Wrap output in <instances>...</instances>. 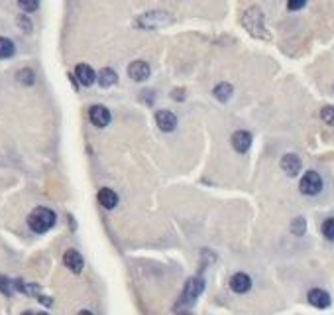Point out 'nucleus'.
<instances>
[{
	"mask_svg": "<svg viewBox=\"0 0 334 315\" xmlns=\"http://www.w3.org/2000/svg\"><path fill=\"white\" fill-rule=\"evenodd\" d=\"M55 221H57L55 213H53L51 209H47V207H36V209L30 213V217H28L30 228H32L34 232H38V234L47 232L51 226L55 225Z\"/></svg>",
	"mask_w": 334,
	"mask_h": 315,
	"instance_id": "obj_1",
	"label": "nucleus"
},
{
	"mask_svg": "<svg viewBox=\"0 0 334 315\" xmlns=\"http://www.w3.org/2000/svg\"><path fill=\"white\" fill-rule=\"evenodd\" d=\"M242 24L246 26V30L256 36V38H267L266 26H264V18H262V12L258 8H250L242 16Z\"/></svg>",
	"mask_w": 334,
	"mask_h": 315,
	"instance_id": "obj_2",
	"label": "nucleus"
},
{
	"mask_svg": "<svg viewBox=\"0 0 334 315\" xmlns=\"http://www.w3.org/2000/svg\"><path fill=\"white\" fill-rule=\"evenodd\" d=\"M202 290H204V280L202 278H191V280H187L185 290H183L181 299H179V305H191V303H195V299L202 293Z\"/></svg>",
	"mask_w": 334,
	"mask_h": 315,
	"instance_id": "obj_3",
	"label": "nucleus"
},
{
	"mask_svg": "<svg viewBox=\"0 0 334 315\" xmlns=\"http://www.w3.org/2000/svg\"><path fill=\"white\" fill-rule=\"evenodd\" d=\"M299 187H301V193H305V195H316L322 189V178L318 176V172H312L311 170V172H307L301 178Z\"/></svg>",
	"mask_w": 334,
	"mask_h": 315,
	"instance_id": "obj_4",
	"label": "nucleus"
},
{
	"mask_svg": "<svg viewBox=\"0 0 334 315\" xmlns=\"http://www.w3.org/2000/svg\"><path fill=\"white\" fill-rule=\"evenodd\" d=\"M167 24H171V16L167 12H148V14H144L138 20V26L148 28V30H154V28H159V26H167Z\"/></svg>",
	"mask_w": 334,
	"mask_h": 315,
	"instance_id": "obj_5",
	"label": "nucleus"
},
{
	"mask_svg": "<svg viewBox=\"0 0 334 315\" xmlns=\"http://www.w3.org/2000/svg\"><path fill=\"white\" fill-rule=\"evenodd\" d=\"M89 118L96 128H104V126L110 124V111L102 105H94V107H90Z\"/></svg>",
	"mask_w": 334,
	"mask_h": 315,
	"instance_id": "obj_6",
	"label": "nucleus"
},
{
	"mask_svg": "<svg viewBox=\"0 0 334 315\" xmlns=\"http://www.w3.org/2000/svg\"><path fill=\"white\" fill-rule=\"evenodd\" d=\"M156 122L159 130H163V132H173L177 128V116L171 111H157Z\"/></svg>",
	"mask_w": 334,
	"mask_h": 315,
	"instance_id": "obj_7",
	"label": "nucleus"
},
{
	"mask_svg": "<svg viewBox=\"0 0 334 315\" xmlns=\"http://www.w3.org/2000/svg\"><path fill=\"white\" fill-rule=\"evenodd\" d=\"M63 264H65L73 274H79V272L83 270V266H85V260H83V256H81L77 250L69 248L65 254H63Z\"/></svg>",
	"mask_w": 334,
	"mask_h": 315,
	"instance_id": "obj_8",
	"label": "nucleus"
},
{
	"mask_svg": "<svg viewBox=\"0 0 334 315\" xmlns=\"http://www.w3.org/2000/svg\"><path fill=\"white\" fill-rule=\"evenodd\" d=\"M230 288H232V292L236 293H246L250 292V288H252V278L244 274V272H238V274H234L232 278H230Z\"/></svg>",
	"mask_w": 334,
	"mask_h": 315,
	"instance_id": "obj_9",
	"label": "nucleus"
},
{
	"mask_svg": "<svg viewBox=\"0 0 334 315\" xmlns=\"http://www.w3.org/2000/svg\"><path fill=\"white\" fill-rule=\"evenodd\" d=\"M128 77L132 81H146L150 77V65L146 61H132L128 67Z\"/></svg>",
	"mask_w": 334,
	"mask_h": 315,
	"instance_id": "obj_10",
	"label": "nucleus"
},
{
	"mask_svg": "<svg viewBox=\"0 0 334 315\" xmlns=\"http://www.w3.org/2000/svg\"><path fill=\"white\" fill-rule=\"evenodd\" d=\"M301 158L297 156V154H285L283 160H281V170L287 174V176H297L299 172H301Z\"/></svg>",
	"mask_w": 334,
	"mask_h": 315,
	"instance_id": "obj_11",
	"label": "nucleus"
},
{
	"mask_svg": "<svg viewBox=\"0 0 334 315\" xmlns=\"http://www.w3.org/2000/svg\"><path fill=\"white\" fill-rule=\"evenodd\" d=\"M232 146H234V150L236 152H240V154H244L250 150V146H252V134L250 132H246V130H238V132H234L232 134Z\"/></svg>",
	"mask_w": 334,
	"mask_h": 315,
	"instance_id": "obj_12",
	"label": "nucleus"
},
{
	"mask_svg": "<svg viewBox=\"0 0 334 315\" xmlns=\"http://www.w3.org/2000/svg\"><path fill=\"white\" fill-rule=\"evenodd\" d=\"M309 303L314 305V307H318V309H326L330 305V295L324 292V290L314 288V290L309 292Z\"/></svg>",
	"mask_w": 334,
	"mask_h": 315,
	"instance_id": "obj_13",
	"label": "nucleus"
},
{
	"mask_svg": "<svg viewBox=\"0 0 334 315\" xmlns=\"http://www.w3.org/2000/svg\"><path fill=\"white\" fill-rule=\"evenodd\" d=\"M75 75H77L79 83H81V85H85V87H90V85L96 81V73L92 71V67L85 65V63L77 65V69H75Z\"/></svg>",
	"mask_w": 334,
	"mask_h": 315,
	"instance_id": "obj_14",
	"label": "nucleus"
},
{
	"mask_svg": "<svg viewBox=\"0 0 334 315\" xmlns=\"http://www.w3.org/2000/svg\"><path fill=\"white\" fill-rule=\"evenodd\" d=\"M96 81H98V85H100V87L108 89V87H112V85L118 81V75H116V71H114V69L104 67V69H100V71L96 73Z\"/></svg>",
	"mask_w": 334,
	"mask_h": 315,
	"instance_id": "obj_15",
	"label": "nucleus"
},
{
	"mask_svg": "<svg viewBox=\"0 0 334 315\" xmlns=\"http://www.w3.org/2000/svg\"><path fill=\"white\" fill-rule=\"evenodd\" d=\"M98 203H100L104 209H114V207L118 205V195H116L112 189L104 187V189L98 191Z\"/></svg>",
	"mask_w": 334,
	"mask_h": 315,
	"instance_id": "obj_16",
	"label": "nucleus"
},
{
	"mask_svg": "<svg viewBox=\"0 0 334 315\" xmlns=\"http://www.w3.org/2000/svg\"><path fill=\"white\" fill-rule=\"evenodd\" d=\"M16 53V45L12 40H8V38H2L0 36V59H8V57H12Z\"/></svg>",
	"mask_w": 334,
	"mask_h": 315,
	"instance_id": "obj_17",
	"label": "nucleus"
},
{
	"mask_svg": "<svg viewBox=\"0 0 334 315\" xmlns=\"http://www.w3.org/2000/svg\"><path fill=\"white\" fill-rule=\"evenodd\" d=\"M214 97L220 101V103H226V101H230V97H232V93H234V89H232V85L230 83H220V85H216L214 87Z\"/></svg>",
	"mask_w": 334,
	"mask_h": 315,
	"instance_id": "obj_18",
	"label": "nucleus"
},
{
	"mask_svg": "<svg viewBox=\"0 0 334 315\" xmlns=\"http://www.w3.org/2000/svg\"><path fill=\"white\" fill-rule=\"evenodd\" d=\"M18 81H20L22 85H26V87H30V85L36 83V75H34L32 69H20V71H18Z\"/></svg>",
	"mask_w": 334,
	"mask_h": 315,
	"instance_id": "obj_19",
	"label": "nucleus"
},
{
	"mask_svg": "<svg viewBox=\"0 0 334 315\" xmlns=\"http://www.w3.org/2000/svg\"><path fill=\"white\" fill-rule=\"evenodd\" d=\"M0 292L4 293V295H12L14 293V284L6 276H0Z\"/></svg>",
	"mask_w": 334,
	"mask_h": 315,
	"instance_id": "obj_20",
	"label": "nucleus"
},
{
	"mask_svg": "<svg viewBox=\"0 0 334 315\" xmlns=\"http://www.w3.org/2000/svg\"><path fill=\"white\" fill-rule=\"evenodd\" d=\"M322 234L328 239V241H334V219H326L322 223Z\"/></svg>",
	"mask_w": 334,
	"mask_h": 315,
	"instance_id": "obj_21",
	"label": "nucleus"
},
{
	"mask_svg": "<svg viewBox=\"0 0 334 315\" xmlns=\"http://www.w3.org/2000/svg\"><path fill=\"white\" fill-rule=\"evenodd\" d=\"M320 118H322L326 124L334 126V107H324V109L320 111Z\"/></svg>",
	"mask_w": 334,
	"mask_h": 315,
	"instance_id": "obj_22",
	"label": "nucleus"
},
{
	"mask_svg": "<svg viewBox=\"0 0 334 315\" xmlns=\"http://www.w3.org/2000/svg\"><path fill=\"white\" fill-rule=\"evenodd\" d=\"M18 6H20L22 10H26V12H36V10L40 8V2H36V0H20Z\"/></svg>",
	"mask_w": 334,
	"mask_h": 315,
	"instance_id": "obj_23",
	"label": "nucleus"
},
{
	"mask_svg": "<svg viewBox=\"0 0 334 315\" xmlns=\"http://www.w3.org/2000/svg\"><path fill=\"white\" fill-rule=\"evenodd\" d=\"M305 219H303V217H297V219H295V221H293V225H291V230H293V232H295V234H299V237H301V234H303V232H305Z\"/></svg>",
	"mask_w": 334,
	"mask_h": 315,
	"instance_id": "obj_24",
	"label": "nucleus"
},
{
	"mask_svg": "<svg viewBox=\"0 0 334 315\" xmlns=\"http://www.w3.org/2000/svg\"><path fill=\"white\" fill-rule=\"evenodd\" d=\"M307 6V2L305 0H297V2H287V8L289 10H301V8H305Z\"/></svg>",
	"mask_w": 334,
	"mask_h": 315,
	"instance_id": "obj_25",
	"label": "nucleus"
},
{
	"mask_svg": "<svg viewBox=\"0 0 334 315\" xmlns=\"http://www.w3.org/2000/svg\"><path fill=\"white\" fill-rule=\"evenodd\" d=\"M18 22H20V26H24V28H26V30H24V32H30V30H32V24L28 22V20H26V18H20V20H18Z\"/></svg>",
	"mask_w": 334,
	"mask_h": 315,
	"instance_id": "obj_26",
	"label": "nucleus"
},
{
	"mask_svg": "<svg viewBox=\"0 0 334 315\" xmlns=\"http://www.w3.org/2000/svg\"><path fill=\"white\" fill-rule=\"evenodd\" d=\"M77 315H92V313H90V311H87V309H83V311H79Z\"/></svg>",
	"mask_w": 334,
	"mask_h": 315,
	"instance_id": "obj_27",
	"label": "nucleus"
},
{
	"mask_svg": "<svg viewBox=\"0 0 334 315\" xmlns=\"http://www.w3.org/2000/svg\"><path fill=\"white\" fill-rule=\"evenodd\" d=\"M22 315H34L32 311H26V313H22Z\"/></svg>",
	"mask_w": 334,
	"mask_h": 315,
	"instance_id": "obj_28",
	"label": "nucleus"
},
{
	"mask_svg": "<svg viewBox=\"0 0 334 315\" xmlns=\"http://www.w3.org/2000/svg\"><path fill=\"white\" fill-rule=\"evenodd\" d=\"M38 315H49V313H38Z\"/></svg>",
	"mask_w": 334,
	"mask_h": 315,
	"instance_id": "obj_29",
	"label": "nucleus"
}]
</instances>
